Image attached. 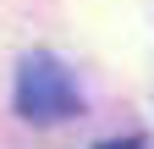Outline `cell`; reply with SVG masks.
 Masks as SVG:
<instances>
[{
	"label": "cell",
	"mask_w": 154,
	"mask_h": 149,
	"mask_svg": "<svg viewBox=\"0 0 154 149\" xmlns=\"http://www.w3.org/2000/svg\"><path fill=\"white\" fill-rule=\"evenodd\" d=\"M17 116L33 122V127H55V122H66L77 116V83H72V72L55 61V55H28L22 66H17Z\"/></svg>",
	"instance_id": "obj_1"
},
{
	"label": "cell",
	"mask_w": 154,
	"mask_h": 149,
	"mask_svg": "<svg viewBox=\"0 0 154 149\" xmlns=\"http://www.w3.org/2000/svg\"><path fill=\"white\" fill-rule=\"evenodd\" d=\"M94 149H143V138H105V144H94Z\"/></svg>",
	"instance_id": "obj_2"
}]
</instances>
